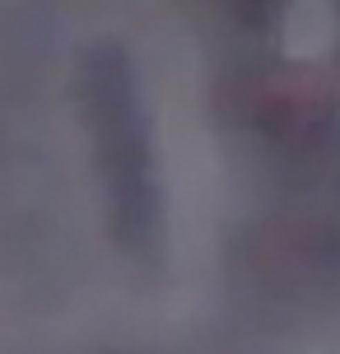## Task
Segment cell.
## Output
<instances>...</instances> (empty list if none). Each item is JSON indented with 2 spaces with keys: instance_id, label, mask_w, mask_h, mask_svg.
<instances>
[{
  "instance_id": "cell-2",
  "label": "cell",
  "mask_w": 340,
  "mask_h": 354,
  "mask_svg": "<svg viewBox=\"0 0 340 354\" xmlns=\"http://www.w3.org/2000/svg\"><path fill=\"white\" fill-rule=\"evenodd\" d=\"M200 5L215 10L224 24L243 28V33H270V28H280V19L289 10V0H200Z\"/></svg>"
},
{
  "instance_id": "cell-1",
  "label": "cell",
  "mask_w": 340,
  "mask_h": 354,
  "mask_svg": "<svg viewBox=\"0 0 340 354\" xmlns=\"http://www.w3.org/2000/svg\"><path fill=\"white\" fill-rule=\"evenodd\" d=\"M75 98L93 140L112 238L135 266L154 270L163 261V187L154 163L149 107L131 52L117 42L89 47L75 71Z\"/></svg>"
},
{
  "instance_id": "cell-3",
  "label": "cell",
  "mask_w": 340,
  "mask_h": 354,
  "mask_svg": "<svg viewBox=\"0 0 340 354\" xmlns=\"http://www.w3.org/2000/svg\"><path fill=\"white\" fill-rule=\"evenodd\" d=\"M336 5H340V0H336Z\"/></svg>"
}]
</instances>
